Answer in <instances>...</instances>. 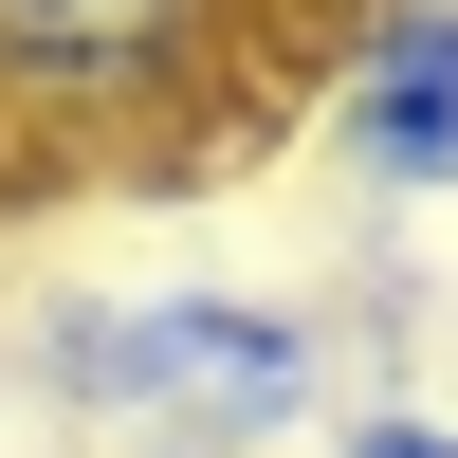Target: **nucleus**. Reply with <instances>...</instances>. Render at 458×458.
<instances>
[{
    "instance_id": "nucleus-1",
    "label": "nucleus",
    "mask_w": 458,
    "mask_h": 458,
    "mask_svg": "<svg viewBox=\"0 0 458 458\" xmlns=\"http://www.w3.org/2000/svg\"><path fill=\"white\" fill-rule=\"evenodd\" d=\"M19 403L92 422L110 458H293L349 422V330L257 276H55L19 312Z\"/></svg>"
},
{
    "instance_id": "nucleus-2",
    "label": "nucleus",
    "mask_w": 458,
    "mask_h": 458,
    "mask_svg": "<svg viewBox=\"0 0 458 458\" xmlns=\"http://www.w3.org/2000/svg\"><path fill=\"white\" fill-rule=\"evenodd\" d=\"M0 92L165 165V110L220 92V0H0Z\"/></svg>"
},
{
    "instance_id": "nucleus-3",
    "label": "nucleus",
    "mask_w": 458,
    "mask_h": 458,
    "mask_svg": "<svg viewBox=\"0 0 458 458\" xmlns=\"http://www.w3.org/2000/svg\"><path fill=\"white\" fill-rule=\"evenodd\" d=\"M312 147L367 202H458V0H349L312 73Z\"/></svg>"
},
{
    "instance_id": "nucleus-4",
    "label": "nucleus",
    "mask_w": 458,
    "mask_h": 458,
    "mask_svg": "<svg viewBox=\"0 0 458 458\" xmlns=\"http://www.w3.org/2000/svg\"><path fill=\"white\" fill-rule=\"evenodd\" d=\"M129 458H165V440H129Z\"/></svg>"
}]
</instances>
